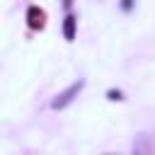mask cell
I'll return each mask as SVG.
<instances>
[{
  "instance_id": "2",
  "label": "cell",
  "mask_w": 155,
  "mask_h": 155,
  "mask_svg": "<svg viewBox=\"0 0 155 155\" xmlns=\"http://www.w3.org/2000/svg\"><path fill=\"white\" fill-rule=\"evenodd\" d=\"M133 153L136 155H153L155 153V140L150 136H138L136 145H133Z\"/></svg>"
},
{
  "instance_id": "3",
  "label": "cell",
  "mask_w": 155,
  "mask_h": 155,
  "mask_svg": "<svg viewBox=\"0 0 155 155\" xmlns=\"http://www.w3.org/2000/svg\"><path fill=\"white\" fill-rule=\"evenodd\" d=\"M27 19H29V27L39 29V27L44 24V12H41L39 7H29V10H27Z\"/></svg>"
},
{
  "instance_id": "4",
  "label": "cell",
  "mask_w": 155,
  "mask_h": 155,
  "mask_svg": "<svg viewBox=\"0 0 155 155\" xmlns=\"http://www.w3.org/2000/svg\"><path fill=\"white\" fill-rule=\"evenodd\" d=\"M63 34H65V39H68V41H73V39H75V17H73V15H68V17H65Z\"/></svg>"
},
{
  "instance_id": "5",
  "label": "cell",
  "mask_w": 155,
  "mask_h": 155,
  "mask_svg": "<svg viewBox=\"0 0 155 155\" xmlns=\"http://www.w3.org/2000/svg\"><path fill=\"white\" fill-rule=\"evenodd\" d=\"M107 97H109V99H121V92H116V90H109V92H107Z\"/></svg>"
},
{
  "instance_id": "1",
  "label": "cell",
  "mask_w": 155,
  "mask_h": 155,
  "mask_svg": "<svg viewBox=\"0 0 155 155\" xmlns=\"http://www.w3.org/2000/svg\"><path fill=\"white\" fill-rule=\"evenodd\" d=\"M80 90H82V80H78V82H73L68 90H63V92L51 102V107H53V109H63V107H68V104L73 102V97H75Z\"/></svg>"
},
{
  "instance_id": "6",
  "label": "cell",
  "mask_w": 155,
  "mask_h": 155,
  "mask_svg": "<svg viewBox=\"0 0 155 155\" xmlns=\"http://www.w3.org/2000/svg\"><path fill=\"white\" fill-rule=\"evenodd\" d=\"M63 2H65V7H70V2H73V0H63Z\"/></svg>"
}]
</instances>
